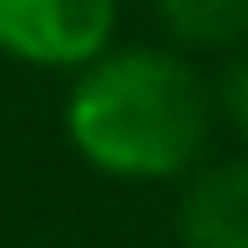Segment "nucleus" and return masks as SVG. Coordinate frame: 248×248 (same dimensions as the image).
I'll use <instances>...</instances> for the list:
<instances>
[{
	"mask_svg": "<svg viewBox=\"0 0 248 248\" xmlns=\"http://www.w3.org/2000/svg\"><path fill=\"white\" fill-rule=\"evenodd\" d=\"M166 36L195 53H236L248 42V0H154Z\"/></svg>",
	"mask_w": 248,
	"mask_h": 248,
	"instance_id": "20e7f679",
	"label": "nucleus"
},
{
	"mask_svg": "<svg viewBox=\"0 0 248 248\" xmlns=\"http://www.w3.org/2000/svg\"><path fill=\"white\" fill-rule=\"evenodd\" d=\"M213 107L225 112V124L248 142V42L231 53V65L219 71V89H213Z\"/></svg>",
	"mask_w": 248,
	"mask_h": 248,
	"instance_id": "39448f33",
	"label": "nucleus"
},
{
	"mask_svg": "<svg viewBox=\"0 0 248 248\" xmlns=\"http://www.w3.org/2000/svg\"><path fill=\"white\" fill-rule=\"evenodd\" d=\"M213 89L177 47H107L71 71L65 142L118 183L189 177L213 136Z\"/></svg>",
	"mask_w": 248,
	"mask_h": 248,
	"instance_id": "f257e3e1",
	"label": "nucleus"
},
{
	"mask_svg": "<svg viewBox=\"0 0 248 248\" xmlns=\"http://www.w3.org/2000/svg\"><path fill=\"white\" fill-rule=\"evenodd\" d=\"M118 0H0V53L42 71H77L112 47Z\"/></svg>",
	"mask_w": 248,
	"mask_h": 248,
	"instance_id": "f03ea898",
	"label": "nucleus"
},
{
	"mask_svg": "<svg viewBox=\"0 0 248 248\" xmlns=\"http://www.w3.org/2000/svg\"><path fill=\"white\" fill-rule=\"evenodd\" d=\"M183 248H248V160L195 166L177 201Z\"/></svg>",
	"mask_w": 248,
	"mask_h": 248,
	"instance_id": "7ed1b4c3",
	"label": "nucleus"
}]
</instances>
